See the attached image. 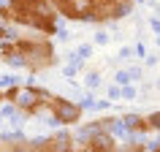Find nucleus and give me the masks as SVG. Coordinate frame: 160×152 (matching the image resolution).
Here are the masks:
<instances>
[{"instance_id": "f257e3e1", "label": "nucleus", "mask_w": 160, "mask_h": 152, "mask_svg": "<svg viewBox=\"0 0 160 152\" xmlns=\"http://www.w3.org/2000/svg\"><path fill=\"white\" fill-rule=\"evenodd\" d=\"M11 8V25L41 35H60V17L49 0H6Z\"/></svg>"}, {"instance_id": "f03ea898", "label": "nucleus", "mask_w": 160, "mask_h": 152, "mask_svg": "<svg viewBox=\"0 0 160 152\" xmlns=\"http://www.w3.org/2000/svg\"><path fill=\"white\" fill-rule=\"evenodd\" d=\"M14 46H17L22 68L30 71V73H41V71H49V68L57 65V49H54L49 35L33 33V30L19 33L14 35Z\"/></svg>"}, {"instance_id": "7ed1b4c3", "label": "nucleus", "mask_w": 160, "mask_h": 152, "mask_svg": "<svg viewBox=\"0 0 160 152\" xmlns=\"http://www.w3.org/2000/svg\"><path fill=\"white\" fill-rule=\"evenodd\" d=\"M133 11V0H84L82 3V22L90 25H109L125 19Z\"/></svg>"}, {"instance_id": "20e7f679", "label": "nucleus", "mask_w": 160, "mask_h": 152, "mask_svg": "<svg viewBox=\"0 0 160 152\" xmlns=\"http://www.w3.org/2000/svg\"><path fill=\"white\" fill-rule=\"evenodd\" d=\"M46 114H49V119L54 122V125L60 128H73L82 122V117H84V103H76V101H68V98H62V95H54L52 93L49 103H46Z\"/></svg>"}, {"instance_id": "39448f33", "label": "nucleus", "mask_w": 160, "mask_h": 152, "mask_svg": "<svg viewBox=\"0 0 160 152\" xmlns=\"http://www.w3.org/2000/svg\"><path fill=\"white\" fill-rule=\"evenodd\" d=\"M52 93L46 87H38V84H22V93H19L17 103H14V109L19 114H25V117H35V114H41L46 109V103H49Z\"/></svg>"}, {"instance_id": "423d86ee", "label": "nucleus", "mask_w": 160, "mask_h": 152, "mask_svg": "<svg viewBox=\"0 0 160 152\" xmlns=\"http://www.w3.org/2000/svg\"><path fill=\"white\" fill-rule=\"evenodd\" d=\"M52 8L57 11L60 19L65 22H82V0H49Z\"/></svg>"}, {"instance_id": "0eeeda50", "label": "nucleus", "mask_w": 160, "mask_h": 152, "mask_svg": "<svg viewBox=\"0 0 160 152\" xmlns=\"http://www.w3.org/2000/svg\"><path fill=\"white\" fill-rule=\"evenodd\" d=\"M122 125H125V130H128V139H130V136L152 133L149 122H147V114H125V117H122Z\"/></svg>"}, {"instance_id": "6e6552de", "label": "nucleus", "mask_w": 160, "mask_h": 152, "mask_svg": "<svg viewBox=\"0 0 160 152\" xmlns=\"http://www.w3.org/2000/svg\"><path fill=\"white\" fill-rule=\"evenodd\" d=\"M3 103H6V98H3V87H0V106H3Z\"/></svg>"}, {"instance_id": "1a4fd4ad", "label": "nucleus", "mask_w": 160, "mask_h": 152, "mask_svg": "<svg viewBox=\"0 0 160 152\" xmlns=\"http://www.w3.org/2000/svg\"><path fill=\"white\" fill-rule=\"evenodd\" d=\"M82 3H84V0H82Z\"/></svg>"}]
</instances>
